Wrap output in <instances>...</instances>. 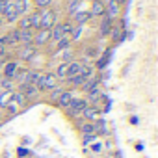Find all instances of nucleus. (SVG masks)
Instances as JSON below:
<instances>
[{"instance_id": "nucleus-18", "label": "nucleus", "mask_w": 158, "mask_h": 158, "mask_svg": "<svg viewBox=\"0 0 158 158\" xmlns=\"http://www.w3.org/2000/svg\"><path fill=\"white\" fill-rule=\"evenodd\" d=\"M71 99H73V93L71 91H61V95L58 97V101H56V104L60 106V108H67L69 106V102H71Z\"/></svg>"}, {"instance_id": "nucleus-17", "label": "nucleus", "mask_w": 158, "mask_h": 158, "mask_svg": "<svg viewBox=\"0 0 158 158\" xmlns=\"http://www.w3.org/2000/svg\"><path fill=\"white\" fill-rule=\"evenodd\" d=\"M13 10L19 17H23L28 10V0H13Z\"/></svg>"}, {"instance_id": "nucleus-27", "label": "nucleus", "mask_w": 158, "mask_h": 158, "mask_svg": "<svg viewBox=\"0 0 158 158\" xmlns=\"http://www.w3.org/2000/svg\"><path fill=\"white\" fill-rule=\"evenodd\" d=\"M61 91H63V88H60V86H56L54 89H50V101H52V102H56V101H58V97L61 95Z\"/></svg>"}, {"instance_id": "nucleus-24", "label": "nucleus", "mask_w": 158, "mask_h": 158, "mask_svg": "<svg viewBox=\"0 0 158 158\" xmlns=\"http://www.w3.org/2000/svg\"><path fill=\"white\" fill-rule=\"evenodd\" d=\"M17 21H19V30H32V24H30L28 15H23V17H19Z\"/></svg>"}, {"instance_id": "nucleus-30", "label": "nucleus", "mask_w": 158, "mask_h": 158, "mask_svg": "<svg viewBox=\"0 0 158 158\" xmlns=\"http://www.w3.org/2000/svg\"><path fill=\"white\" fill-rule=\"evenodd\" d=\"M4 54H6V45H4L2 41H0V58H2Z\"/></svg>"}, {"instance_id": "nucleus-26", "label": "nucleus", "mask_w": 158, "mask_h": 158, "mask_svg": "<svg viewBox=\"0 0 158 158\" xmlns=\"http://www.w3.org/2000/svg\"><path fill=\"white\" fill-rule=\"evenodd\" d=\"M80 132H82V136H91V134H97V132H95V127H93L91 123H84V125L80 127Z\"/></svg>"}, {"instance_id": "nucleus-31", "label": "nucleus", "mask_w": 158, "mask_h": 158, "mask_svg": "<svg viewBox=\"0 0 158 158\" xmlns=\"http://www.w3.org/2000/svg\"><path fill=\"white\" fill-rule=\"evenodd\" d=\"M93 151H101V143H95L93 145Z\"/></svg>"}, {"instance_id": "nucleus-12", "label": "nucleus", "mask_w": 158, "mask_h": 158, "mask_svg": "<svg viewBox=\"0 0 158 158\" xmlns=\"http://www.w3.org/2000/svg\"><path fill=\"white\" fill-rule=\"evenodd\" d=\"M82 115H84L88 121H97V119H101V110H99V106H88V108L82 112Z\"/></svg>"}, {"instance_id": "nucleus-4", "label": "nucleus", "mask_w": 158, "mask_h": 158, "mask_svg": "<svg viewBox=\"0 0 158 158\" xmlns=\"http://www.w3.org/2000/svg\"><path fill=\"white\" fill-rule=\"evenodd\" d=\"M104 6H106V10H104V17L108 19V21H115L119 15H121V4L117 2V0H108V2H104Z\"/></svg>"}, {"instance_id": "nucleus-23", "label": "nucleus", "mask_w": 158, "mask_h": 158, "mask_svg": "<svg viewBox=\"0 0 158 158\" xmlns=\"http://www.w3.org/2000/svg\"><path fill=\"white\" fill-rule=\"evenodd\" d=\"M0 88H2V91H13V80L2 76L0 78Z\"/></svg>"}, {"instance_id": "nucleus-25", "label": "nucleus", "mask_w": 158, "mask_h": 158, "mask_svg": "<svg viewBox=\"0 0 158 158\" xmlns=\"http://www.w3.org/2000/svg\"><path fill=\"white\" fill-rule=\"evenodd\" d=\"M80 4H82V2H80V0H71V2L67 4V13H69V15H73V13H76L78 10H80Z\"/></svg>"}, {"instance_id": "nucleus-28", "label": "nucleus", "mask_w": 158, "mask_h": 158, "mask_svg": "<svg viewBox=\"0 0 158 158\" xmlns=\"http://www.w3.org/2000/svg\"><path fill=\"white\" fill-rule=\"evenodd\" d=\"M34 4H35L37 10H45V8H48L52 4V0H34Z\"/></svg>"}, {"instance_id": "nucleus-32", "label": "nucleus", "mask_w": 158, "mask_h": 158, "mask_svg": "<svg viewBox=\"0 0 158 158\" xmlns=\"http://www.w3.org/2000/svg\"><path fill=\"white\" fill-rule=\"evenodd\" d=\"M2 65H4V61L0 60V78H2Z\"/></svg>"}, {"instance_id": "nucleus-34", "label": "nucleus", "mask_w": 158, "mask_h": 158, "mask_svg": "<svg viewBox=\"0 0 158 158\" xmlns=\"http://www.w3.org/2000/svg\"><path fill=\"white\" fill-rule=\"evenodd\" d=\"M102 2H108V0H102Z\"/></svg>"}, {"instance_id": "nucleus-7", "label": "nucleus", "mask_w": 158, "mask_h": 158, "mask_svg": "<svg viewBox=\"0 0 158 158\" xmlns=\"http://www.w3.org/2000/svg\"><path fill=\"white\" fill-rule=\"evenodd\" d=\"M17 69H19V60L6 61V63L2 65V76H6V78H11V80H13V76H15Z\"/></svg>"}, {"instance_id": "nucleus-15", "label": "nucleus", "mask_w": 158, "mask_h": 158, "mask_svg": "<svg viewBox=\"0 0 158 158\" xmlns=\"http://www.w3.org/2000/svg\"><path fill=\"white\" fill-rule=\"evenodd\" d=\"M112 28H114V23L112 21H108L106 17L101 21V24H99V34L102 35V37H108L110 35V32H112Z\"/></svg>"}, {"instance_id": "nucleus-9", "label": "nucleus", "mask_w": 158, "mask_h": 158, "mask_svg": "<svg viewBox=\"0 0 158 158\" xmlns=\"http://www.w3.org/2000/svg\"><path fill=\"white\" fill-rule=\"evenodd\" d=\"M0 41H2L6 47H15V45H19V28L10 30L4 37H0Z\"/></svg>"}, {"instance_id": "nucleus-13", "label": "nucleus", "mask_w": 158, "mask_h": 158, "mask_svg": "<svg viewBox=\"0 0 158 158\" xmlns=\"http://www.w3.org/2000/svg\"><path fill=\"white\" fill-rule=\"evenodd\" d=\"M80 67H82V61H78V60H71V61L67 63V78L80 74Z\"/></svg>"}, {"instance_id": "nucleus-29", "label": "nucleus", "mask_w": 158, "mask_h": 158, "mask_svg": "<svg viewBox=\"0 0 158 158\" xmlns=\"http://www.w3.org/2000/svg\"><path fill=\"white\" fill-rule=\"evenodd\" d=\"M97 138V134H91V136H82V139H84V143H89V141H93Z\"/></svg>"}, {"instance_id": "nucleus-2", "label": "nucleus", "mask_w": 158, "mask_h": 158, "mask_svg": "<svg viewBox=\"0 0 158 158\" xmlns=\"http://www.w3.org/2000/svg\"><path fill=\"white\" fill-rule=\"evenodd\" d=\"M89 106V102L86 101V99H80V97H73L71 99V102H69V106L65 108L67 110V115H71V117H76V115H80L86 108Z\"/></svg>"}, {"instance_id": "nucleus-3", "label": "nucleus", "mask_w": 158, "mask_h": 158, "mask_svg": "<svg viewBox=\"0 0 158 158\" xmlns=\"http://www.w3.org/2000/svg\"><path fill=\"white\" fill-rule=\"evenodd\" d=\"M39 15H41V28H45V30H50V28L58 23V13H56V10L45 8V10H39Z\"/></svg>"}, {"instance_id": "nucleus-16", "label": "nucleus", "mask_w": 158, "mask_h": 158, "mask_svg": "<svg viewBox=\"0 0 158 158\" xmlns=\"http://www.w3.org/2000/svg\"><path fill=\"white\" fill-rule=\"evenodd\" d=\"M71 37L69 35H65V37H61V39H58L56 41V48H54V54H58V52H63V50H67L69 47H71Z\"/></svg>"}, {"instance_id": "nucleus-33", "label": "nucleus", "mask_w": 158, "mask_h": 158, "mask_svg": "<svg viewBox=\"0 0 158 158\" xmlns=\"http://www.w3.org/2000/svg\"><path fill=\"white\" fill-rule=\"evenodd\" d=\"M2 24H4V17H2V15H0V26H2Z\"/></svg>"}, {"instance_id": "nucleus-14", "label": "nucleus", "mask_w": 158, "mask_h": 158, "mask_svg": "<svg viewBox=\"0 0 158 158\" xmlns=\"http://www.w3.org/2000/svg\"><path fill=\"white\" fill-rule=\"evenodd\" d=\"M34 30H19V45H34Z\"/></svg>"}, {"instance_id": "nucleus-19", "label": "nucleus", "mask_w": 158, "mask_h": 158, "mask_svg": "<svg viewBox=\"0 0 158 158\" xmlns=\"http://www.w3.org/2000/svg\"><path fill=\"white\" fill-rule=\"evenodd\" d=\"M67 63H69V61H60V65L56 67L54 74H56L58 80H65V78H67Z\"/></svg>"}, {"instance_id": "nucleus-10", "label": "nucleus", "mask_w": 158, "mask_h": 158, "mask_svg": "<svg viewBox=\"0 0 158 158\" xmlns=\"http://www.w3.org/2000/svg\"><path fill=\"white\" fill-rule=\"evenodd\" d=\"M104 10H106V6H104L102 0H93V2H91V10H89V17L91 19L104 17Z\"/></svg>"}, {"instance_id": "nucleus-5", "label": "nucleus", "mask_w": 158, "mask_h": 158, "mask_svg": "<svg viewBox=\"0 0 158 158\" xmlns=\"http://www.w3.org/2000/svg\"><path fill=\"white\" fill-rule=\"evenodd\" d=\"M35 52H37V48H35L34 45H21V47L17 48V60H21V61H30V60L35 56Z\"/></svg>"}, {"instance_id": "nucleus-1", "label": "nucleus", "mask_w": 158, "mask_h": 158, "mask_svg": "<svg viewBox=\"0 0 158 158\" xmlns=\"http://www.w3.org/2000/svg\"><path fill=\"white\" fill-rule=\"evenodd\" d=\"M37 89L39 91H50L58 86V78L54 73H43L39 78H37V82H35Z\"/></svg>"}, {"instance_id": "nucleus-8", "label": "nucleus", "mask_w": 158, "mask_h": 158, "mask_svg": "<svg viewBox=\"0 0 158 158\" xmlns=\"http://www.w3.org/2000/svg\"><path fill=\"white\" fill-rule=\"evenodd\" d=\"M19 91L24 95V99L28 101V99H34V97H37L39 95V89H37V86L35 84H19Z\"/></svg>"}, {"instance_id": "nucleus-21", "label": "nucleus", "mask_w": 158, "mask_h": 158, "mask_svg": "<svg viewBox=\"0 0 158 158\" xmlns=\"http://www.w3.org/2000/svg\"><path fill=\"white\" fill-rule=\"evenodd\" d=\"M65 80L73 86V88H82V84L86 82V78L82 74H76V76H71V78H65Z\"/></svg>"}, {"instance_id": "nucleus-20", "label": "nucleus", "mask_w": 158, "mask_h": 158, "mask_svg": "<svg viewBox=\"0 0 158 158\" xmlns=\"http://www.w3.org/2000/svg\"><path fill=\"white\" fill-rule=\"evenodd\" d=\"M28 19H30L32 30H39V28H41V15H39V10H37V11H34L32 15H28Z\"/></svg>"}, {"instance_id": "nucleus-11", "label": "nucleus", "mask_w": 158, "mask_h": 158, "mask_svg": "<svg viewBox=\"0 0 158 158\" xmlns=\"http://www.w3.org/2000/svg\"><path fill=\"white\" fill-rule=\"evenodd\" d=\"M73 17V24L74 26H84L91 17H89V11H82V10H78L76 13H73L71 15Z\"/></svg>"}, {"instance_id": "nucleus-6", "label": "nucleus", "mask_w": 158, "mask_h": 158, "mask_svg": "<svg viewBox=\"0 0 158 158\" xmlns=\"http://www.w3.org/2000/svg\"><path fill=\"white\" fill-rule=\"evenodd\" d=\"M50 41V30H45V28H39V30H35V34H34V47L37 48V47H43V45H47Z\"/></svg>"}, {"instance_id": "nucleus-22", "label": "nucleus", "mask_w": 158, "mask_h": 158, "mask_svg": "<svg viewBox=\"0 0 158 158\" xmlns=\"http://www.w3.org/2000/svg\"><path fill=\"white\" fill-rule=\"evenodd\" d=\"M110 56H112V50L108 48V50H106L99 60H97V69H104V67L108 65V61H110Z\"/></svg>"}]
</instances>
